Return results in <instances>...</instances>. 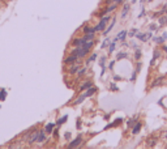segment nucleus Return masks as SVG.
Masks as SVG:
<instances>
[{"label": "nucleus", "mask_w": 167, "mask_h": 149, "mask_svg": "<svg viewBox=\"0 0 167 149\" xmlns=\"http://www.w3.org/2000/svg\"><path fill=\"white\" fill-rule=\"evenodd\" d=\"M112 17L111 16H108V15H105L101 19V21L97 24V26H95V29H97V31H103L105 30V28H106V24H107V21H110Z\"/></svg>", "instance_id": "obj_1"}, {"label": "nucleus", "mask_w": 167, "mask_h": 149, "mask_svg": "<svg viewBox=\"0 0 167 149\" xmlns=\"http://www.w3.org/2000/svg\"><path fill=\"white\" fill-rule=\"evenodd\" d=\"M38 134H39V130H35V131H31L26 135V139H28V144L31 145V144H34L38 139Z\"/></svg>", "instance_id": "obj_2"}, {"label": "nucleus", "mask_w": 167, "mask_h": 149, "mask_svg": "<svg viewBox=\"0 0 167 149\" xmlns=\"http://www.w3.org/2000/svg\"><path fill=\"white\" fill-rule=\"evenodd\" d=\"M136 38H139L141 42H146L152 38V33H136Z\"/></svg>", "instance_id": "obj_3"}, {"label": "nucleus", "mask_w": 167, "mask_h": 149, "mask_svg": "<svg viewBox=\"0 0 167 149\" xmlns=\"http://www.w3.org/2000/svg\"><path fill=\"white\" fill-rule=\"evenodd\" d=\"M81 143H82V136H81V135H78L76 139L72 140L71 143H69L68 146H69V148H77V146L81 145Z\"/></svg>", "instance_id": "obj_4"}, {"label": "nucleus", "mask_w": 167, "mask_h": 149, "mask_svg": "<svg viewBox=\"0 0 167 149\" xmlns=\"http://www.w3.org/2000/svg\"><path fill=\"white\" fill-rule=\"evenodd\" d=\"M78 60V58L74 54H71V55H68L67 58L64 59V63L65 64H73V63H76Z\"/></svg>", "instance_id": "obj_5"}, {"label": "nucleus", "mask_w": 167, "mask_h": 149, "mask_svg": "<svg viewBox=\"0 0 167 149\" xmlns=\"http://www.w3.org/2000/svg\"><path fill=\"white\" fill-rule=\"evenodd\" d=\"M85 42H86V41H85V38L84 37H78V38H76V39L72 41V45H73L74 47H81Z\"/></svg>", "instance_id": "obj_6"}, {"label": "nucleus", "mask_w": 167, "mask_h": 149, "mask_svg": "<svg viewBox=\"0 0 167 149\" xmlns=\"http://www.w3.org/2000/svg\"><path fill=\"white\" fill-rule=\"evenodd\" d=\"M46 131L44 130H39V134H38V139H37V143L42 144L46 141Z\"/></svg>", "instance_id": "obj_7"}, {"label": "nucleus", "mask_w": 167, "mask_h": 149, "mask_svg": "<svg viewBox=\"0 0 167 149\" xmlns=\"http://www.w3.org/2000/svg\"><path fill=\"white\" fill-rule=\"evenodd\" d=\"M78 69H80V65H78L77 62H76V63H73V65H72V67H69V68H68V73L69 74H77Z\"/></svg>", "instance_id": "obj_8"}, {"label": "nucleus", "mask_w": 167, "mask_h": 149, "mask_svg": "<svg viewBox=\"0 0 167 149\" xmlns=\"http://www.w3.org/2000/svg\"><path fill=\"white\" fill-rule=\"evenodd\" d=\"M121 122H123V119H121V118L115 119V120L112 122V123H110V124H107V126H106V130H108V128H112V127H116V126L121 124Z\"/></svg>", "instance_id": "obj_9"}, {"label": "nucleus", "mask_w": 167, "mask_h": 149, "mask_svg": "<svg viewBox=\"0 0 167 149\" xmlns=\"http://www.w3.org/2000/svg\"><path fill=\"white\" fill-rule=\"evenodd\" d=\"M141 127H142V124L140 123V122H136V123H135V126H133V128H132V134L133 135L139 134L140 130H141Z\"/></svg>", "instance_id": "obj_10"}, {"label": "nucleus", "mask_w": 167, "mask_h": 149, "mask_svg": "<svg viewBox=\"0 0 167 149\" xmlns=\"http://www.w3.org/2000/svg\"><path fill=\"white\" fill-rule=\"evenodd\" d=\"M115 24H116V19H111V24H110V26H108V28L106 29V30H103V34L107 35L108 33H110V31L112 30V28L115 26Z\"/></svg>", "instance_id": "obj_11"}, {"label": "nucleus", "mask_w": 167, "mask_h": 149, "mask_svg": "<svg viewBox=\"0 0 167 149\" xmlns=\"http://www.w3.org/2000/svg\"><path fill=\"white\" fill-rule=\"evenodd\" d=\"M128 35V31L127 30H121L120 33H119L118 35H116V38H118V41H121V42H124L125 41V37Z\"/></svg>", "instance_id": "obj_12"}, {"label": "nucleus", "mask_w": 167, "mask_h": 149, "mask_svg": "<svg viewBox=\"0 0 167 149\" xmlns=\"http://www.w3.org/2000/svg\"><path fill=\"white\" fill-rule=\"evenodd\" d=\"M129 9H131V5H129V4H125V5L123 7V11H121V19H125V17H127Z\"/></svg>", "instance_id": "obj_13"}, {"label": "nucleus", "mask_w": 167, "mask_h": 149, "mask_svg": "<svg viewBox=\"0 0 167 149\" xmlns=\"http://www.w3.org/2000/svg\"><path fill=\"white\" fill-rule=\"evenodd\" d=\"M82 30H84V33H85V34H89V33H93V34H94V33L97 31V29H95V26H94V28H93V26H84Z\"/></svg>", "instance_id": "obj_14"}, {"label": "nucleus", "mask_w": 167, "mask_h": 149, "mask_svg": "<svg viewBox=\"0 0 167 149\" xmlns=\"http://www.w3.org/2000/svg\"><path fill=\"white\" fill-rule=\"evenodd\" d=\"M54 128H55V123H47L46 127H44V131H46V134H52Z\"/></svg>", "instance_id": "obj_15"}, {"label": "nucleus", "mask_w": 167, "mask_h": 149, "mask_svg": "<svg viewBox=\"0 0 167 149\" xmlns=\"http://www.w3.org/2000/svg\"><path fill=\"white\" fill-rule=\"evenodd\" d=\"M93 45H94V42H93V39L91 41H86V42H85V43L82 45V49H85V50H87V51H90V49H91V47H93Z\"/></svg>", "instance_id": "obj_16"}, {"label": "nucleus", "mask_w": 167, "mask_h": 149, "mask_svg": "<svg viewBox=\"0 0 167 149\" xmlns=\"http://www.w3.org/2000/svg\"><path fill=\"white\" fill-rule=\"evenodd\" d=\"M95 92H97V88H95V86H94V88H93V86H90L89 89H87V92H85L84 94H85V97L87 98V97H91V96H93Z\"/></svg>", "instance_id": "obj_17"}, {"label": "nucleus", "mask_w": 167, "mask_h": 149, "mask_svg": "<svg viewBox=\"0 0 167 149\" xmlns=\"http://www.w3.org/2000/svg\"><path fill=\"white\" fill-rule=\"evenodd\" d=\"M159 56H161V53H159V51H154V54H153V59L150 60V65H152V67L155 64V60H157Z\"/></svg>", "instance_id": "obj_18"}, {"label": "nucleus", "mask_w": 167, "mask_h": 149, "mask_svg": "<svg viewBox=\"0 0 167 149\" xmlns=\"http://www.w3.org/2000/svg\"><path fill=\"white\" fill-rule=\"evenodd\" d=\"M90 86H93V81H87V82H85V84H82L80 86V92H82V90H86L89 89Z\"/></svg>", "instance_id": "obj_19"}, {"label": "nucleus", "mask_w": 167, "mask_h": 149, "mask_svg": "<svg viewBox=\"0 0 167 149\" xmlns=\"http://www.w3.org/2000/svg\"><path fill=\"white\" fill-rule=\"evenodd\" d=\"M158 22L159 25H167V15H162L158 17Z\"/></svg>", "instance_id": "obj_20"}, {"label": "nucleus", "mask_w": 167, "mask_h": 149, "mask_svg": "<svg viewBox=\"0 0 167 149\" xmlns=\"http://www.w3.org/2000/svg\"><path fill=\"white\" fill-rule=\"evenodd\" d=\"M155 143H157V139H155V137H150V139L146 141V146H149V148H153V146L155 145Z\"/></svg>", "instance_id": "obj_21"}, {"label": "nucleus", "mask_w": 167, "mask_h": 149, "mask_svg": "<svg viewBox=\"0 0 167 149\" xmlns=\"http://www.w3.org/2000/svg\"><path fill=\"white\" fill-rule=\"evenodd\" d=\"M135 59L136 60H140L141 59V49L140 47H135Z\"/></svg>", "instance_id": "obj_22"}, {"label": "nucleus", "mask_w": 167, "mask_h": 149, "mask_svg": "<svg viewBox=\"0 0 167 149\" xmlns=\"http://www.w3.org/2000/svg\"><path fill=\"white\" fill-rule=\"evenodd\" d=\"M162 82H163V77H157V78H155V80L152 82V88L157 86V85H161Z\"/></svg>", "instance_id": "obj_23"}, {"label": "nucleus", "mask_w": 167, "mask_h": 149, "mask_svg": "<svg viewBox=\"0 0 167 149\" xmlns=\"http://www.w3.org/2000/svg\"><path fill=\"white\" fill-rule=\"evenodd\" d=\"M128 54L127 53H118L116 54V60H121V59H127Z\"/></svg>", "instance_id": "obj_24"}, {"label": "nucleus", "mask_w": 167, "mask_h": 149, "mask_svg": "<svg viewBox=\"0 0 167 149\" xmlns=\"http://www.w3.org/2000/svg\"><path fill=\"white\" fill-rule=\"evenodd\" d=\"M153 41H154V43H157V45H162V43H164V38L163 37H155V38H153Z\"/></svg>", "instance_id": "obj_25"}, {"label": "nucleus", "mask_w": 167, "mask_h": 149, "mask_svg": "<svg viewBox=\"0 0 167 149\" xmlns=\"http://www.w3.org/2000/svg\"><path fill=\"white\" fill-rule=\"evenodd\" d=\"M67 120H68V115H64L63 118L58 119V122H56V124H58V126H62V124H64Z\"/></svg>", "instance_id": "obj_26"}, {"label": "nucleus", "mask_w": 167, "mask_h": 149, "mask_svg": "<svg viewBox=\"0 0 167 149\" xmlns=\"http://www.w3.org/2000/svg\"><path fill=\"white\" fill-rule=\"evenodd\" d=\"M116 42H114V41H112V43L110 45V46H108V54H112L115 51V49H116Z\"/></svg>", "instance_id": "obj_27"}, {"label": "nucleus", "mask_w": 167, "mask_h": 149, "mask_svg": "<svg viewBox=\"0 0 167 149\" xmlns=\"http://www.w3.org/2000/svg\"><path fill=\"white\" fill-rule=\"evenodd\" d=\"M97 58H98V55H97V54H95V53H94V54H91V55H90V56H89V59H87V60H86V63H87V64H89V63L94 62V60H95V59H97Z\"/></svg>", "instance_id": "obj_28"}, {"label": "nucleus", "mask_w": 167, "mask_h": 149, "mask_svg": "<svg viewBox=\"0 0 167 149\" xmlns=\"http://www.w3.org/2000/svg\"><path fill=\"white\" fill-rule=\"evenodd\" d=\"M86 67H81V68L80 69H78V72H77V76H78V77H81V76H82V74H85V73H86Z\"/></svg>", "instance_id": "obj_29"}, {"label": "nucleus", "mask_w": 167, "mask_h": 149, "mask_svg": "<svg viewBox=\"0 0 167 149\" xmlns=\"http://www.w3.org/2000/svg\"><path fill=\"white\" fill-rule=\"evenodd\" d=\"M85 98H86V97H85V94H81V96L78 97V98L76 99V101H74V105H78V103H81V102H82V101H84Z\"/></svg>", "instance_id": "obj_30"}, {"label": "nucleus", "mask_w": 167, "mask_h": 149, "mask_svg": "<svg viewBox=\"0 0 167 149\" xmlns=\"http://www.w3.org/2000/svg\"><path fill=\"white\" fill-rule=\"evenodd\" d=\"M137 119H139V116H133L132 119H129V120H128V126H129V127H132L133 124L137 122Z\"/></svg>", "instance_id": "obj_31"}, {"label": "nucleus", "mask_w": 167, "mask_h": 149, "mask_svg": "<svg viewBox=\"0 0 167 149\" xmlns=\"http://www.w3.org/2000/svg\"><path fill=\"white\" fill-rule=\"evenodd\" d=\"M110 90H111V92H119V88L115 85V82H111V84H110Z\"/></svg>", "instance_id": "obj_32"}, {"label": "nucleus", "mask_w": 167, "mask_h": 149, "mask_svg": "<svg viewBox=\"0 0 167 149\" xmlns=\"http://www.w3.org/2000/svg\"><path fill=\"white\" fill-rule=\"evenodd\" d=\"M5 97H7V92L4 89H1V90H0V101H4V99H5Z\"/></svg>", "instance_id": "obj_33"}, {"label": "nucleus", "mask_w": 167, "mask_h": 149, "mask_svg": "<svg viewBox=\"0 0 167 149\" xmlns=\"http://www.w3.org/2000/svg\"><path fill=\"white\" fill-rule=\"evenodd\" d=\"M106 62H107V58H105V56H103V58H101V60H99V65H101V67H106Z\"/></svg>", "instance_id": "obj_34"}, {"label": "nucleus", "mask_w": 167, "mask_h": 149, "mask_svg": "<svg viewBox=\"0 0 167 149\" xmlns=\"http://www.w3.org/2000/svg\"><path fill=\"white\" fill-rule=\"evenodd\" d=\"M136 33H139V30H137L136 28H133L131 31H128V35H129V37H135V35H136Z\"/></svg>", "instance_id": "obj_35"}, {"label": "nucleus", "mask_w": 167, "mask_h": 149, "mask_svg": "<svg viewBox=\"0 0 167 149\" xmlns=\"http://www.w3.org/2000/svg\"><path fill=\"white\" fill-rule=\"evenodd\" d=\"M108 45H110V39H108V38H105V41H103V43H102V49H106Z\"/></svg>", "instance_id": "obj_36"}, {"label": "nucleus", "mask_w": 167, "mask_h": 149, "mask_svg": "<svg viewBox=\"0 0 167 149\" xmlns=\"http://www.w3.org/2000/svg\"><path fill=\"white\" fill-rule=\"evenodd\" d=\"M124 0H107V4H112V3H115V4H120V3H123Z\"/></svg>", "instance_id": "obj_37"}, {"label": "nucleus", "mask_w": 167, "mask_h": 149, "mask_svg": "<svg viewBox=\"0 0 167 149\" xmlns=\"http://www.w3.org/2000/svg\"><path fill=\"white\" fill-rule=\"evenodd\" d=\"M149 29H150V31H154V30H158V26L155 24H152L149 26Z\"/></svg>", "instance_id": "obj_38"}, {"label": "nucleus", "mask_w": 167, "mask_h": 149, "mask_svg": "<svg viewBox=\"0 0 167 149\" xmlns=\"http://www.w3.org/2000/svg\"><path fill=\"white\" fill-rule=\"evenodd\" d=\"M136 77H137V73H136V71H135L132 73V76H131V81H136Z\"/></svg>", "instance_id": "obj_39"}, {"label": "nucleus", "mask_w": 167, "mask_h": 149, "mask_svg": "<svg viewBox=\"0 0 167 149\" xmlns=\"http://www.w3.org/2000/svg\"><path fill=\"white\" fill-rule=\"evenodd\" d=\"M114 81H121V77L119 76V74H115V76H114Z\"/></svg>", "instance_id": "obj_40"}, {"label": "nucleus", "mask_w": 167, "mask_h": 149, "mask_svg": "<svg viewBox=\"0 0 167 149\" xmlns=\"http://www.w3.org/2000/svg\"><path fill=\"white\" fill-rule=\"evenodd\" d=\"M114 65H115V60H112V62H110V64H108V68L112 69L114 68Z\"/></svg>", "instance_id": "obj_41"}, {"label": "nucleus", "mask_w": 167, "mask_h": 149, "mask_svg": "<svg viewBox=\"0 0 167 149\" xmlns=\"http://www.w3.org/2000/svg\"><path fill=\"white\" fill-rule=\"evenodd\" d=\"M71 136H72V135H71V132H67V134L64 135V137H65L67 140H69V139H71Z\"/></svg>", "instance_id": "obj_42"}, {"label": "nucleus", "mask_w": 167, "mask_h": 149, "mask_svg": "<svg viewBox=\"0 0 167 149\" xmlns=\"http://www.w3.org/2000/svg\"><path fill=\"white\" fill-rule=\"evenodd\" d=\"M144 15H145V9H144V7H142V8H141V13L139 15V17H142Z\"/></svg>", "instance_id": "obj_43"}, {"label": "nucleus", "mask_w": 167, "mask_h": 149, "mask_svg": "<svg viewBox=\"0 0 167 149\" xmlns=\"http://www.w3.org/2000/svg\"><path fill=\"white\" fill-rule=\"evenodd\" d=\"M77 130H81V119L77 120Z\"/></svg>", "instance_id": "obj_44"}, {"label": "nucleus", "mask_w": 167, "mask_h": 149, "mask_svg": "<svg viewBox=\"0 0 167 149\" xmlns=\"http://www.w3.org/2000/svg\"><path fill=\"white\" fill-rule=\"evenodd\" d=\"M52 132H54V136H55V137H58V136H59V134H58V132H59V131H58V130L52 131Z\"/></svg>", "instance_id": "obj_45"}, {"label": "nucleus", "mask_w": 167, "mask_h": 149, "mask_svg": "<svg viewBox=\"0 0 167 149\" xmlns=\"http://www.w3.org/2000/svg\"><path fill=\"white\" fill-rule=\"evenodd\" d=\"M141 69V63H137V72Z\"/></svg>", "instance_id": "obj_46"}, {"label": "nucleus", "mask_w": 167, "mask_h": 149, "mask_svg": "<svg viewBox=\"0 0 167 149\" xmlns=\"http://www.w3.org/2000/svg\"><path fill=\"white\" fill-rule=\"evenodd\" d=\"M162 37H163V38H164V39H166V41H167V33H163V34H162Z\"/></svg>", "instance_id": "obj_47"}, {"label": "nucleus", "mask_w": 167, "mask_h": 149, "mask_svg": "<svg viewBox=\"0 0 167 149\" xmlns=\"http://www.w3.org/2000/svg\"><path fill=\"white\" fill-rule=\"evenodd\" d=\"M163 51L167 54V46H163Z\"/></svg>", "instance_id": "obj_48"}, {"label": "nucleus", "mask_w": 167, "mask_h": 149, "mask_svg": "<svg viewBox=\"0 0 167 149\" xmlns=\"http://www.w3.org/2000/svg\"><path fill=\"white\" fill-rule=\"evenodd\" d=\"M136 1H137V0H132V3H136Z\"/></svg>", "instance_id": "obj_49"}, {"label": "nucleus", "mask_w": 167, "mask_h": 149, "mask_svg": "<svg viewBox=\"0 0 167 149\" xmlns=\"http://www.w3.org/2000/svg\"><path fill=\"white\" fill-rule=\"evenodd\" d=\"M144 1H145V0H141V3H144Z\"/></svg>", "instance_id": "obj_50"}, {"label": "nucleus", "mask_w": 167, "mask_h": 149, "mask_svg": "<svg viewBox=\"0 0 167 149\" xmlns=\"http://www.w3.org/2000/svg\"><path fill=\"white\" fill-rule=\"evenodd\" d=\"M166 12H167V9H166Z\"/></svg>", "instance_id": "obj_51"}]
</instances>
